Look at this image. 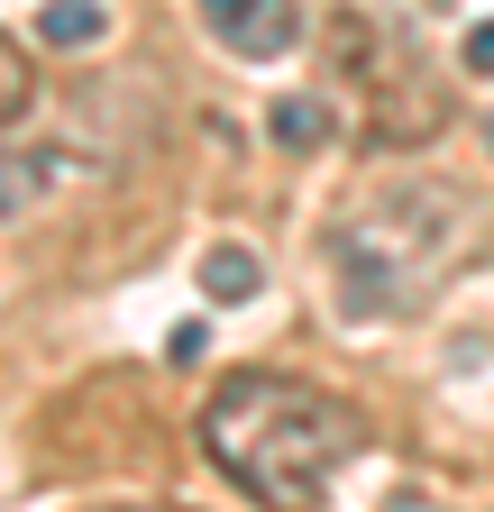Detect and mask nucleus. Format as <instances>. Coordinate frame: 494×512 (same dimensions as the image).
<instances>
[{
  "mask_svg": "<svg viewBox=\"0 0 494 512\" xmlns=\"http://www.w3.org/2000/svg\"><path fill=\"white\" fill-rule=\"evenodd\" d=\"M330 128H339V119H330V101H312V92H284V101L266 110V138H275V147H330Z\"/></svg>",
  "mask_w": 494,
  "mask_h": 512,
  "instance_id": "39448f33",
  "label": "nucleus"
},
{
  "mask_svg": "<svg viewBox=\"0 0 494 512\" xmlns=\"http://www.w3.org/2000/svg\"><path fill=\"white\" fill-rule=\"evenodd\" d=\"M101 28H110L101 0H46V10H37V37L46 46H101Z\"/></svg>",
  "mask_w": 494,
  "mask_h": 512,
  "instance_id": "0eeeda50",
  "label": "nucleus"
},
{
  "mask_svg": "<svg viewBox=\"0 0 494 512\" xmlns=\"http://www.w3.org/2000/svg\"><path fill=\"white\" fill-rule=\"evenodd\" d=\"M485 238V211L467 183H394L376 192L339 238H330V266H339V311L348 320H394L412 311L440 275H458Z\"/></svg>",
  "mask_w": 494,
  "mask_h": 512,
  "instance_id": "f03ea898",
  "label": "nucleus"
},
{
  "mask_svg": "<svg viewBox=\"0 0 494 512\" xmlns=\"http://www.w3.org/2000/svg\"><path fill=\"white\" fill-rule=\"evenodd\" d=\"M257 284H266V275H257V256H247V247H211V256H202V293H211V302L238 311V302H257Z\"/></svg>",
  "mask_w": 494,
  "mask_h": 512,
  "instance_id": "423d86ee",
  "label": "nucleus"
},
{
  "mask_svg": "<svg viewBox=\"0 0 494 512\" xmlns=\"http://www.w3.org/2000/svg\"><path fill=\"white\" fill-rule=\"evenodd\" d=\"M394 512H440V503H421V494H403V503H394Z\"/></svg>",
  "mask_w": 494,
  "mask_h": 512,
  "instance_id": "9b49d317",
  "label": "nucleus"
},
{
  "mask_svg": "<svg viewBox=\"0 0 494 512\" xmlns=\"http://www.w3.org/2000/svg\"><path fill=\"white\" fill-rule=\"evenodd\" d=\"M55 183H65V156H55V147H0V220L37 211Z\"/></svg>",
  "mask_w": 494,
  "mask_h": 512,
  "instance_id": "20e7f679",
  "label": "nucleus"
},
{
  "mask_svg": "<svg viewBox=\"0 0 494 512\" xmlns=\"http://www.w3.org/2000/svg\"><path fill=\"white\" fill-rule=\"evenodd\" d=\"M28 101H37V64H28L19 37H0V128L28 119Z\"/></svg>",
  "mask_w": 494,
  "mask_h": 512,
  "instance_id": "6e6552de",
  "label": "nucleus"
},
{
  "mask_svg": "<svg viewBox=\"0 0 494 512\" xmlns=\"http://www.w3.org/2000/svg\"><path fill=\"white\" fill-rule=\"evenodd\" d=\"M467 64H476V74H494V19H485V28H467Z\"/></svg>",
  "mask_w": 494,
  "mask_h": 512,
  "instance_id": "1a4fd4ad",
  "label": "nucleus"
},
{
  "mask_svg": "<svg viewBox=\"0 0 494 512\" xmlns=\"http://www.w3.org/2000/svg\"><path fill=\"white\" fill-rule=\"evenodd\" d=\"M101 512H183V503H101Z\"/></svg>",
  "mask_w": 494,
  "mask_h": 512,
  "instance_id": "9d476101",
  "label": "nucleus"
},
{
  "mask_svg": "<svg viewBox=\"0 0 494 512\" xmlns=\"http://www.w3.org/2000/svg\"><path fill=\"white\" fill-rule=\"evenodd\" d=\"M202 448H211V467L247 503H266V512H321L330 476L366 448V421L348 412V394H321V384H302V375L238 366L202 403Z\"/></svg>",
  "mask_w": 494,
  "mask_h": 512,
  "instance_id": "f257e3e1",
  "label": "nucleus"
},
{
  "mask_svg": "<svg viewBox=\"0 0 494 512\" xmlns=\"http://www.w3.org/2000/svg\"><path fill=\"white\" fill-rule=\"evenodd\" d=\"M202 28L229 55H284V46H302V10H293V0H202Z\"/></svg>",
  "mask_w": 494,
  "mask_h": 512,
  "instance_id": "7ed1b4c3",
  "label": "nucleus"
}]
</instances>
